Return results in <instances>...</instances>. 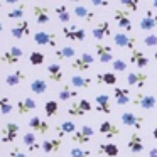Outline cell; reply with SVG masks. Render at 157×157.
<instances>
[{
  "mask_svg": "<svg viewBox=\"0 0 157 157\" xmlns=\"http://www.w3.org/2000/svg\"><path fill=\"white\" fill-rule=\"evenodd\" d=\"M73 14H75L76 17H79V19H85L86 22H91L93 17H95V14H93L85 4H76L75 7H73Z\"/></svg>",
  "mask_w": 157,
  "mask_h": 157,
  "instance_id": "cb8c5ba5",
  "label": "cell"
},
{
  "mask_svg": "<svg viewBox=\"0 0 157 157\" xmlns=\"http://www.w3.org/2000/svg\"><path fill=\"white\" fill-rule=\"evenodd\" d=\"M56 130H58V135H59V139H61V137H64V135H73L78 128H76L75 122L66 120V122H61V125L56 127Z\"/></svg>",
  "mask_w": 157,
  "mask_h": 157,
  "instance_id": "484cf974",
  "label": "cell"
},
{
  "mask_svg": "<svg viewBox=\"0 0 157 157\" xmlns=\"http://www.w3.org/2000/svg\"><path fill=\"white\" fill-rule=\"evenodd\" d=\"M32 14H34L36 22H37L39 25H44L49 22V10L44 5H34V7H32Z\"/></svg>",
  "mask_w": 157,
  "mask_h": 157,
  "instance_id": "ffe728a7",
  "label": "cell"
},
{
  "mask_svg": "<svg viewBox=\"0 0 157 157\" xmlns=\"http://www.w3.org/2000/svg\"><path fill=\"white\" fill-rule=\"evenodd\" d=\"M63 36L66 37V41H85L86 37V31L79 25H66L63 27Z\"/></svg>",
  "mask_w": 157,
  "mask_h": 157,
  "instance_id": "277c9868",
  "label": "cell"
},
{
  "mask_svg": "<svg viewBox=\"0 0 157 157\" xmlns=\"http://www.w3.org/2000/svg\"><path fill=\"white\" fill-rule=\"evenodd\" d=\"M100 132H101V135H105L106 139H113V137L120 135V128L113 122H110V120L101 122V125H100Z\"/></svg>",
  "mask_w": 157,
  "mask_h": 157,
  "instance_id": "ac0fdd59",
  "label": "cell"
},
{
  "mask_svg": "<svg viewBox=\"0 0 157 157\" xmlns=\"http://www.w3.org/2000/svg\"><path fill=\"white\" fill-rule=\"evenodd\" d=\"M36 106H37L36 100H32V98H21L17 101V112H19V115H27V113H31Z\"/></svg>",
  "mask_w": 157,
  "mask_h": 157,
  "instance_id": "7402d4cb",
  "label": "cell"
},
{
  "mask_svg": "<svg viewBox=\"0 0 157 157\" xmlns=\"http://www.w3.org/2000/svg\"><path fill=\"white\" fill-rule=\"evenodd\" d=\"M113 19L115 22L118 24V27H122L123 31H132V19H130V12L127 10H122V9H117L113 12Z\"/></svg>",
  "mask_w": 157,
  "mask_h": 157,
  "instance_id": "30bf717a",
  "label": "cell"
},
{
  "mask_svg": "<svg viewBox=\"0 0 157 157\" xmlns=\"http://www.w3.org/2000/svg\"><path fill=\"white\" fill-rule=\"evenodd\" d=\"M113 98H115V103L120 106H125L132 101L130 100V91L127 88H115L113 90Z\"/></svg>",
  "mask_w": 157,
  "mask_h": 157,
  "instance_id": "44dd1931",
  "label": "cell"
},
{
  "mask_svg": "<svg viewBox=\"0 0 157 157\" xmlns=\"http://www.w3.org/2000/svg\"><path fill=\"white\" fill-rule=\"evenodd\" d=\"M58 96H59V100H61V101H68V100L76 98V96H78V91H76V90L71 86V83H66V85H63V88L59 90Z\"/></svg>",
  "mask_w": 157,
  "mask_h": 157,
  "instance_id": "f1b7e54d",
  "label": "cell"
},
{
  "mask_svg": "<svg viewBox=\"0 0 157 157\" xmlns=\"http://www.w3.org/2000/svg\"><path fill=\"white\" fill-rule=\"evenodd\" d=\"M120 5H122L127 12H137L140 7L139 0H120Z\"/></svg>",
  "mask_w": 157,
  "mask_h": 157,
  "instance_id": "f35d334b",
  "label": "cell"
},
{
  "mask_svg": "<svg viewBox=\"0 0 157 157\" xmlns=\"http://www.w3.org/2000/svg\"><path fill=\"white\" fill-rule=\"evenodd\" d=\"M132 103H133L135 106L144 108V110H152V108H155V105H157V98H155L154 95L139 93V95H135V98H133Z\"/></svg>",
  "mask_w": 157,
  "mask_h": 157,
  "instance_id": "52a82bcc",
  "label": "cell"
},
{
  "mask_svg": "<svg viewBox=\"0 0 157 157\" xmlns=\"http://www.w3.org/2000/svg\"><path fill=\"white\" fill-rule=\"evenodd\" d=\"M22 56H24V51H22L19 46H12L9 51H5L4 54L0 56V63H2V64H9V66H15L21 61Z\"/></svg>",
  "mask_w": 157,
  "mask_h": 157,
  "instance_id": "6da1fadb",
  "label": "cell"
},
{
  "mask_svg": "<svg viewBox=\"0 0 157 157\" xmlns=\"http://www.w3.org/2000/svg\"><path fill=\"white\" fill-rule=\"evenodd\" d=\"M48 76H49V79L54 81V83L63 81V68H61V64H58V63L49 64L48 66Z\"/></svg>",
  "mask_w": 157,
  "mask_h": 157,
  "instance_id": "4dcf8cb0",
  "label": "cell"
},
{
  "mask_svg": "<svg viewBox=\"0 0 157 157\" xmlns=\"http://www.w3.org/2000/svg\"><path fill=\"white\" fill-rule=\"evenodd\" d=\"M113 42H115L118 48H127V49H130V52H132V51H135L137 39L135 37H128L125 32H117V34H113Z\"/></svg>",
  "mask_w": 157,
  "mask_h": 157,
  "instance_id": "7c38bea8",
  "label": "cell"
},
{
  "mask_svg": "<svg viewBox=\"0 0 157 157\" xmlns=\"http://www.w3.org/2000/svg\"><path fill=\"white\" fill-rule=\"evenodd\" d=\"M2 29H4V27H2V22H0V32H2Z\"/></svg>",
  "mask_w": 157,
  "mask_h": 157,
  "instance_id": "f5cc1de1",
  "label": "cell"
},
{
  "mask_svg": "<svg viewBox=\"0 0 157 157\" xmlns=\"http://www.w3.org/2000/svg\"><path fill=\"white\" fill-rule=\"evenodd\" d=\"M27 125L32 132H37V133H46L49 130V123L44 122V120H41L39 117H32L27 122Z\"/></svg>",
  "mask_w": 157,
  "mask_h": 157,
  "instance_id": "603a6c76",
  "label": "cell"
},
{
  "mask_svg": "<svg viewBox=\"0 0 157 157\" xmlns=\"http://www.w3.org/2000/svg\"><path fill=\"white\" fill-rule=\"evenodd\" d=\"M9 154H10V157H27L22 150L15 149V147H14V149H10V152H9Z\"/></svg>",
  "mask_w": 157,
  "mask_h": 157,
  "instance_id": "7dc6e473",
  "label": "cell"
},
{
  "mask_svg": "<svg viewBox=\"0 0 157 157\" xmlns=\"http://www.w3.org/2000/svg\"><path fill=\"white\" fill-rule=\"evenodd\" d=\"M149 76L145 75V73H140V71H130L128 75H127V83H128L130 86H137V88H144L145 86V81Z\"/></svg>",
  "mask_w": 157,
  "mask_h": 157,
  "instance_id": "2e32d148",
  "label": "cell"
},
{
  "mask_svg": "<svg viewBox=\"0 0 157 157\" xmlns=\"http://www.w3.org/2000/svg\"><path fill=\"white\" fill-rule=\"evenodd\" d=\"M19 130H21L19 123L7 122L4 127H2V132H0V135H2V142H4V144L14 142V140L17 139V135H19Z\"/></svg>",
  "mask_w": 157,
  "mask_h": 157,
  "instance_id": "7a4b0ae2",
  "label": "cell"
},
{
  "mask_svg": "<svg viewBox=\"0 0 157 157\" xmlns=\"http://www.w3.org/2000/svg\"><path fill=\"white\" fill-rule=\"evenodd\" d=\"M2 9H4V4H0V10H2Z\"/></svg>",
  "mask_w": 157,
  "mask_h": 157,
  "instance_id": "816d5d0a",
  "label": "cell"
},
{
  "mask_svg": "<svg viewBox=\"0 0 157 157\" xmlns=\"http://www.w3.org/2000/svg\"><path fill=\"white\" fill-rule=\"evenodd\" d=\"M91 36L96 39V41H103V39L110 37V36H112V27H110V22L108 21L100 22L96 27H93Z\"/></svg>",
  "mask_w": 157,
  "mask_h": 157,
  "instance_id": "5bb4252c",
  "label": "cell"
},
{
  "mask_svg": "<svg viewBox=\"0 0 157 157\" xmlns=\"http://www.w3.org/2000/svg\"><path fill=\"white\" fill-rule=\"evenodd\" d=\"M144 44L149 46V48H154V46H157V36H155V34H149L145 39H144Z\"/></svg>",
  "mask_w": 157,
  "mask_h": 157,
  "instance_id": "f6af8a7d",
  "label": "cell"
},
{
  "mask_svg": "<svg viewBox=\"0 0 157 157\" xmlns=\"http://www.w3.org/2000/svg\"><path fill=\"white\" fill-rule=\"evenodd\" d=\"M61 145H63V142H61L59 137H56V139H46L44 142H42V150H44V154L59 152Z\"/></svg>",
  "mask_w": 157,
  "mask_h": 157,
  "instance_id": "4316f807",
  "label": "cell"
},
{
  "mask_svg": "<svg viewBox=\"0 0 157 157\" xmlns=\"http://www.w3.org/2000/svg\"><path fill=\"white\" fill-rule=\"evenodd\" d=\"M93 106L88 100H79V101H75L71 106H68V115L71 117H83L88 112H91Z\"/></svg>",
  "mask_w": 157,
  "mask_h": 157,
  "instance_id": "8992f818",
  "label": "cell"
},
{
  "mask_svg": "<svg viewBox=\"0 0 157 157\" xmlns=\"http://www.w3.org/2000/svg\"><path fill=\"white\" fill-rule=\"evenodd\" d=\"M69 155L71 157H91V152L88 149H78V147H73L69 150Z\"/></svg>",
  "mask_w": 157,
  "mask_h": 157,
  "instance_id": "7bdbcfd3",
  "label": "cell"
},
{
  "mask_svg": "<svg viewBox=\"0 0 157 157\" xmlns=\"http://www.w3.org/2000/svg\"><path fill=\"white\" fill-rule=\"evenodd\" d=\"M22 140H24L25 147L29 149V152H36V150L39 149L37 137H36L32 132H27V133H24V137H22Z\"/></svg>",
  "mask_w": 157,
  "mask_h": 157,
  "instance_id": "1f68e13d",
  "label": "cell"
},
{
  "mask_svg": "<svg viewBox=\"0 0 157 157\" xmlns=\"http://www.w3.org/2000/svg\"><path fill=\"white\" fill-rule=\"evenodd\" d=\"M29 34H31V24H29V21H19L15 25L10 27V36L14 39L29 37Z\"/></svg>",
  "mask_w": 157,
  "mask_h": 157,
  "instance_id": "9c48e42d",
  "label": "cell"
},
{
  "mask_svg": "<svg viewBox=\"0 0 157 157\" xmlns=\"http://www.w3.org/2000/svg\"><path fill=\"white\" fill-rule=\"evenodd\" d=\"M130 63L135 64L137 68H145V66L149 64V58H147L142 51H137L135 49V51L130 52Z\"/></svg>",
  "mask_w": 157,
  "mask_h": 157,
  "instance_id": "83f0119b",
  "label": "cell"
},
{
  "mask_svg": "<svg viewBox=\"0 0 157 157\" xmlns=\"http://www.w3.org/2000/svg\"><path fill=\"white\" fill-rule=\"evenodd\" d=\"M152 7H154V9H155V10H157V0H154V2H152Z\"/></svg>",
  "mask_w": 157,
  "mask_h": 157,
  "instance_id": "f907efd6",
  "label": "cell"
},
{
  "mask_svg": "<svg viewBox=\"0 0 157 157\" xmlns=\"http://www.w3.org/2000/svg\"><path fill=\"white\" fill-rule=\"evenodd\" d=\"M96 83L98 85H108V86H113L117 83V76H115V73H98L96 75Z\"/></svg>",
  "mask_w": 157,
  "mask_h": 157,
  "instance_id": "d6a6232c",
  "label": "cell"
},
{
  "mask_svg": "<svg viewBox=\"0 0 157 157\" xmlns=\"http://www.w3.org/2000/svg\"><path fill=\"white\" fill-rule=\"evenodd\" d=\"M113 69L115 71H118V73H123V71H127V63L123 61V59H113Z\"/></svg>",
  "mask_w": 157,
  "mask_h": 157,
  "instance_id": "ee69618b",
  "label": "cell"
},
{
  "mask_svg": "<svg viewBox=\"0 0 157 157\" xmlns=\"http://www.w3.org/2000/svg\"><path fill=\"white\" fill-rule=\"evenodd\" d=\"M98 154H103L106 157H117L118 155V145L113 142H106V144H100L98 145Z\"/></svg>",
  "mask_w": 157,
  "mask_h": 157,
  "instance_id": "f546056e",
  "label": "cell"
},
{
  "mask_svg": "<svg viewBox=\"0 0 157 157\" xmlns=\"http://www.w3.org/2000/svg\"><path fill=\"white\" fill-rule=\"evenodd\" d=\"M29 88H31V91L36 93V95H42V93L48 91V83H46L44 79H34Z\"/></svg>",
  "mask_w": 157,
  "mask_h": 157,
  "instance_id": "d590c367",
  "label": "cell"
},
{
  "mask_svg": "<svg viewBox=\"0 0 157 157\" xmlns=\"http://www.w3.org/2000/svg\"><path fill=\"white\" fill-rule=\"evenodd\" d=\"M24 12H25V4H17L7 14V17L9 19H22V17H24Z\"/></svg>",
  "mask_w": 157,
  "mask_h": 157,
  "instance_id": "74e56055",
  "label": "cell"
},
{
  "mask_svg": "<svg viewBox=\"0 0 157 157\" xmlns=\"http://www.w3.org/2000/svg\"><path fill=\"white\" fill-rule=\"evenodd\" d=\"M154 58H155V59H157V51H155V54H154Z\"/></svg>",
  "mask_w": 157,
  "mask_h": 157,
  "instance_id": "db71d44e",
  "label": "cell"
},
{
  "mask_svg": "<svg viewBox=\"0 0 157 157\" xmlns=\"http://www.w3.org/2000/svg\"><path fill=\"white\" fill-rule=\"evenodd\" d=\"M24 79H25V73L22 71V69H15L14 73L5 76V85L7 86H17V85H21Z\"/></svg>",
  "mask_w": 157,
  "mask_h": 157,
  "instance_id": "d4e9b609",
  "label": "cell"
},
{
  "mask_svg": "<svg viewBox=\"0 0 157 157\" xmlns=\"http://www.w3.org/2000/svg\"><path fill=\"white\" fill-rule=\"evenodd\" d=\"M95 101H96L95 110L98 113H105V115H110V113H112V98H110V95H106V93L96 95Z\"/></svg>",
  "mask_w": 157,
  "mask_h": 157,
  "instance_id": "8fae6325",
  "label": "cell"
},
{
  "mask_svg": "<svg viewBox=\"0 0 157 157\" xmlns=\"http://www.w3.org/2000/svg\"><path fill=\"white\" fill-rule=\"evenodd\" d=\"M95 133V130H93L91 125H83L81 128H78L75 133L71 135V140L75 144H79V145H85V144H88L90 140H91V135Z\"/></svg>",
  "mask_w": 157,
  "mask_h": 157,
  "instance_id": "3957f363",
  "label": "cell"
},
{
  "mask_svg": "<svg viewBox=\"0 0 157 157\" xmlns=\"http://www.w3.org/2000/svg\"><path fill=\"white\" fill-rule=\"evenodd\" d=\"M93 64V56L90 52H83V54L76 56L71 61V68L76 71H88Z\"/></svg>",
  "mask_w": 157,
  "mask_h": 157,
  "instance_id": "5b68a950",
  "label": "cell"
},
{
  "mask_svg": "<svg viewBox=\"0 0 157 157\" xmlns=\"http://www.w3.org/2000/svg\"><path fill=\"white\" fill-rule=\"evenodd\" d=\"M122 122H123V125H127V127H133V128L140 130L142 128L144 118L139 115H135L133 112H123L122 113Z\"/></svg>",
  "mask_w": 157,
  "mask_h": 157,
  "instance_id": "e0dca14e",
  "label": "cell"
},
{
  "mask_svg": "<svg viewBox=\"0 0 157 157\" xmlns=\"http://www.w3.org/2000/svg\"><path fill=\"white\" fill-rule=\"evenodd\" d=\"M149 157H157V147H152L149 150Z\"/></svg>",
  "mask_w": 157,
  "mask_h": 157,
  "instance_id": "c3c4849f",
  "label": "cell"
},
{
  "mask_svg": "<svg viewBox=\"0 0 157 157\" xmlns=\"http://www.w3.org/2000/svg\"><path fill=\"white\" fill-rule=\"evenodd\" d=\"M54 10H56V15H58V19L63 22V24H68V22L71 21V14H69L68 5H58Z\"/></svg>",
  "mask_w": 157,
  "mask_h": 157,
  "instance_id": "e575fe53",
  "label": "cell"
},
{
  "mask_svg": "<svg viewBox=\"0 0 157 157\" xmlns=\"http://www.w3.org/2000/svg\"><path fill=\"white\" fill-rule=\"evenodd\" d=\"M44 110H46V115L48 117H54L56 113H58V110H59L58 101H56V100H49V101H46Z\"/></svg>",
  "mask_w": 157,
  "mask_h": 157,
  "instance_id": "ab89813d",
  "label": "cell"
},
{
  "mask_svg": "<svg viewBox=\"0 0 157 157\" xmlns=\"http://www.w3.org/2000/svg\"><path fill=\"white\" fill-rule=\"evenodd\" d=\"M44 61H46V56L42 54V52H39V51H32L31 56H29V63L34 64V66H41Z\"/></svg>",
  "mask_w": 157,
  "mask_h": 157,
  "instance_id": "60d3db41",
  "label": "cell"
},
{
  "mask_svg": "<svg viewBox=\"0 0 157 157\" xmlns=\"http://www.w3.org/2000/svg\"><path fill=\"white\" fill-rule=\"evenodd\" d=\"M96 54H98V59L101 64H108V63H113V52H112V46L103 44V42H98L95 46Z\"/></svg>",
  "mask_w": 157,
  "mask_h": 157,
  "instance_id": "4fadbf2b",
  "label": "cell"
},
{
  "mask_svg": "<svg viewBox=\"0 0 157 157\" xmlns=\"http://www.w3.org/2000/svg\"><path fill=\"white\" fill-rule=\"evenodd\" d=\"M140 29L142 31H154V29H157V12L147 10L145 15L140 19Z\"/></svg>",
  "mask_w": 157,
  "mask_h": 157,
  "instance_id": "9a60e30c",
  "label": "cell"
},
{
  "mask_svg": "<svg viewBox=\"0 0 157 157\" xmlns=\"http://www.w3.org/2000/svg\"><path fill=\"white\" fill-rule=\"evenodd\" d=\"M34 42L39 46H51V48H56L58 46V37L52 32H46V31H39L34 34Z\"/></svg>",
  "mask_w": 157,
  "mask_h": 157,
  "instance_id": "ba28073f",
  "label": "cell"
},
{
  "mask_svg": "<svg viewBox=\"0 0 157 157\" xmlns=\"http://www.w3.org/2000/svg\"><path fill=\"white\" fill-rule=\"evenodd\" d=\"M152 137H154V139H155V140H157V127H155V128H154V130H152Z\"/></svg>",
  "mask_w": 157,
  "mask_h": 157,
  "instance_id": "681fc988",
  "label": "cell"
},
{
  "mask_svg": "<svg viewBox=\"0 0 157 157\" xmlns=\"http://www.w3.org/2000/svg\"><path fill=\"white\" fill-rule=\"evenodd\" d=\"M91 85V79L90 78H83V76H71V86L73 88H90Z\"/></svg>",
  "mask_w": 157,
  "mask_h": 157,
  "instance_id": "8d00e7d4",
  "label": "cell"
},
{
  "mask_svg": "<svg viewBox=\"0 0 157 157\" xmlns=\"http://www.w3.org/2000/svg\"><path fill=\"white\" fill-rule=\"evenodd\" d=\"M12 112V105L9 96H0V113L2 115H7V113Z\"/></svg>",
  "mask_w": 157,
  "mask_h": 157,
  "instance_id": "b9f144b4",
  "label": "cell"
},
{
  "mask_svg": "<svg viewBox=\"0 0 157 157\" xmlns=\"http://www.w3.org/2000/svg\"><path fill=\"white\" fill-rule=\"evenodd\" d=\"M127 147L130 149V152H132V154L144 152V142H142L140 133H137V132L130 133V139H128V142H127Z\"/></svg>",
  "mask_w": 157,
  "mask_h": 157,
  "instance_id": "d6986e66",
  "label": "cell"
},
{
  "mask_svg": "<svg viewBox=\"0 0 157 157\" xmlns=\"http://www.w3.org/2000/svg\"><path fill=\"white\" fill-rule=\"evenodd\" d=\"M75 54H76V49L71 48V46H64V48L56 51V58H58L59 61H61V59H75Z\"/></svg>",
  "mask_w": 157,
  "mask_h": 157,
  "instance_id": "836d02e7",
  "label": "cell"
},
{
  "mask_svg": "<svg viewBox=\"0 0 157 157\" xmlns=\"http://www.w3.org/2000/svg\"><path fill=\"white\" fill-rule=\"evenodd\" d=\"M91 5L93 7H110V2H106V0H91Z\"/></svg>",
  "mask_w": 157,
  "mask_h": 157,
  "instance_id": "bcb514c9",
  "label": "cell"
}]
</instances>
